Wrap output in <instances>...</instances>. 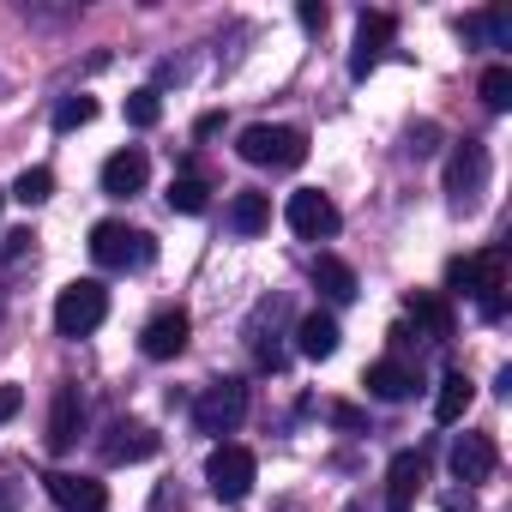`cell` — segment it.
Here are the masks:
<instances>
[{"mask_svg":"<svg viewBox=\"0 0 512 512\" xmlns=\"http://www.w3.org/2000/svg\"><path fill=\"white\" fill-rule=\"evenodd\" d=\"M0 205H7V187H0Z\"/></svg>","mask_w":512,"mask_h":512,"instance_id":"obj_35","label":"cell"},{"mask_svg":"<svg viewBox=\"0 0 512 512\" xmlns=\"http://www.w3.org/2000/svg\"><path fill=\"white\" fill-rule=\"evenodd\" d=\"M235 151H241L247 163H260V169H302V163H308V133H302V127H272V121H260V127L241 133Z\"/></svg>","mask_w":512,"mask_h":512,"instance_id":"obj_3","label":"cell"},{"mask_svg":"<svg viewBox=\"0 0 512 512\" xmlns=\"http://www.w3.org/2000/svg\"><path fill=\"white\" fill-rule=\"evenodd\" d=\"M19 410H25V392H19V386H0V428H7Z\"/></svg>","mask_w":512,"mask_h":512,"instance_id":"obj_31","label":"cell"},{"mask_svg":"<svg viewBox=\"0 0 512 512\" xmlns=\"http://www.w3.org/2000/svg\"><path fill=\"white\" fill-rule=\"evenodd\" d=\"M422 494V452H398L386 464V512H416Z\"/></svg>","mask_w":512,"mask_h":512,"instance_id":"obj_14","label":"cell"},{"mask_svg":"<svg viewBox=\"0 0 512 512\" xmlns=\"http://www.w3.org/2000/svg\"><path fill=\"white\" fill-rule=\"evenodd\" d=\"M458 31H464V37H476L482 49H506V43H512V13L488 7V13H470V19H464Z\"/></svg>","mask_w":512,"mask_h":512,"instance_id":"obj_23","label":"cell"},{"mask_svg":"<svg viewBox=\"0 0 512 512\" xmlns=\"http://www.w3.org/2000/svg\"><path fill=\"white\" fill-rule=\"evenodd\" d=\"M284 217H290V229L302 235V241H326V235H338V205L320 193V187H302V193H290V205H284Z\"/></svg>","mask_w":512,"mask_h":512,"instance_id":"obj_8","label":"cell"},{"mask_svg":"<svg viewBox=\"0 0 512 512\" xmlns=\"http://www.w3.org/2000/svg\"><path fill=\"white\" fill-rule=\"evenodd\" d=\"M452 476L458 482H488L494 476V440L488 434H458L452 440Z\"/></svg>","mask_w":512,"mask_h":512,"instance_id":"obj_15","label":"cell"},{"mask_svg":"<svg viewBox=\"0 0 512 512\" xmlns=\"http://www.w3.org/2000/svg\"><path fill=\"white\" fill-rule=\"evenodd\" d=\"M404 308H410V320H416L434 344H446V338H452V308H446V296H428V290H422V296H410Z\"/></svg>","mask_w":512,"mask_h":512,"instance_id":"obj_21","label":"cell"},{"mask_svg":"<svg viewBox=\"0 0 512 512\" xmlns=\"http://www.w3.org/2000/svg\"><path fill=\"white\" fill-rule=\"evenodd\" d=\"M211 205V187L199 181V175H175L169 181V211H181V217H199Z\"/></svg>","mask_w":512,"mask_h":512,"instance_id":"obj_24","label":"cell"},{"mask_svg":"<svg viewBox=\"0 0 512 512\" xmlns=\"http://www.w3.org/2000/svg\"><path fill=\"white\" fill-rule=\"evenodd\" d=\"M266 223H272V199L266 193H235L229 199V229L235 235H260Z\"/></svg>","mask_w":512,"mask_h":512,"instance_id":"obj_22","label":"cell"},{"mask_svg":"<svg viewBox=\"0 0 512 512\" xmlns=\"http://www.w3.org/2000/svg\"><path fill=\"white\" fill-rule=\"evenodd\" d=\"M368 392H374L380 404H404V398L416 392V368H404V362H392V356H386V362H374V368H368Z\"/></svg>","mask_w":512,"mask_h":512,"instance_id":"obj_17","label":"cell"},{"mask_svg":"<svg viewBox=\"0 0 512 512\" xmlns=\"http://www.w3.org/2000/svg\"><path fill=\"white\" fill-rule=\"evenodd\" d=\"M151 452H157V434H151L145 422H115L109 440H103V458H109V464H139V458H151Z\"/></svg>","mask_w":512,"mask_h":512,"instance_id":"obj_16","label":"cell"},{"mask_svg":"<svg viewBox=\"0 0 512 512\" xmlns=\"http://www.w3.org/2000/svg\"><path fill=\"white\" fill-rule=\"evenodd\" d=\"M488 193V145L482 139H458L452 163H446V199L452 211H476Z\"/></svg>","mask_w":512,"mask_h":512,"instance_id":"obj_5","label":"cell"},{"mask_svg":"<svg viewBox=\"0 0 512 512\" xmlns=\"http://www.w3.org/2000/svg\"><path fill=\"white\" fill-rule=\"evenodd\" d=\"M79 434H85V392L67 380V386H55V410H49V452H55V458L73 452Z\"/></svg>","mask_w":512,"mask_h":512,"instance_id":"obj_9","label":"cell"},{"mask_svg":"<svg viewBox=\"0 0 512 512\" xmlns=\"http://www.w3.org/2000/svg\"><path fill=\"white\" fill-rule=\"evenodd\" d=\"M470 398H476V386H470V374H446V380H440V392H434V422H440V428H452V422H464V410H470Z\"/></svg>","mask_w":512,"mask_h":512,"instance_id":"obj_20","label":"cell"},{"mask_svg":"<svg viewBox=\"0 0 512 512\" xmlns=\"http://www.w3.org/2000/svg\"><path fill=\"white\" fill-rule=\"evenodd\" d=\"M187 332H193V320H187L181 308H163V314H151V320H145L139 350H145L151 362H169V356H181V350H187Z\"/></svg>","mask_w":512,"mask_h":512,"instance_id":"obj_12","label":"cell"},{"mask_svg":"<svg viewBox=\"0 0 512 512\" xmlns=\"http://www.w3.org/2000/svg\"><path fill=\"white\" fill-rule=\"evenodd\" d=\"M145 181H151V157H145L139 145H127V151H115V157L103 163V193H109V199H133Z\"/></svg>","mask_w":512,"mask_h":512,"instance_id":"obj_13","label":"cell"},{"mask_svg":"<svg viewBox=\"0 0 512 512\" xmlns=\"http://www.w3.org/2000/svg\"><path fill=\"white\" fill-rule=\"evenodd\" d=\"M31 247H37V235H31V229H13L7 241H0V260H7V266H19Z\"/></svg>","mask_w":512,"mask_h":512,"instance_id":"obj_29","label":"cell"},{"mask_svg":"<svg viewBox=\"0 0 512 512\" xmlns=\"http://www.w3.org/2000/svg\"><path fill=\"white\" fill-rule=\"evenodd\" d=\"M296 350H302L308 362L338 356V320H332V314H308V320L296 326Z\"/></svg>","mask_w":512,"mask_h":512,"instance_id":"obj_19","label":"cell"},{"mask_svg":"<svg viewBox=\"0 0 512 512\" xmlns=\"http://www.w3.org/2000/svg\"><path fill=\"white\" fill-rule=\"evenodd\" d=\"M482 103H488L494 115L512 109V67H488V73H482Z\"/></svg>","mask_w":512,"mask_h":512,"instance_id":"obj_26","label":"cell"},{"mask_svg":"<svg viewBox=\"0 0 512 512\" xmlns=\"http://www.w3.org/2000/svg\"><path fill=\"white\" fill-rule=\"evenodd\" d=\"M392 31H398V19H392V13H362V25H356V55H350V73H356V79H368V73L386 61Z\"/></svg>","mask_w":512,"mask_h":512,"instance_id":"obj_11","label":"cell"},{"mask_svg":"<svg viewBox=\"0 0 512 512\" xmlns=\"http://www.w3.org/2000/svg\"><path fill=\"white\" fill-rule=\"evenodd\" d=\"M314 290L344 308V302H356V272L338 260V253H320V260H314Z\"/></svg>","mask_w":512,"mask_h":512,"instance_id":"obj_18","label":"cell"},{"mask_svg":"<svg viewBox=\"0 0 512 512\" xmlns=\"http://www.w3.org/2000/svg\"><path fill=\"white\" fill-rule=\"evenodd\" d=\"M296 19H302V31H326V7H320V0H302Z\"/></svg>","mask_w":512,"mask_h":512,"instance_id":"obj_32","label":"cell"},{"mask_svg":"<svg viewBox=\"0 0 512 512\" xmlns=\"http://www.w3.org/2000/svg\"><path fill=\"white\" fill-rule=\"evenodd\" d=\"M332 422H338V428H362V410H350V404H332Z\"/></svg>","mask_w":512,"mask_h":512,"instance_id":"obj_33","label":"cell"},{"mask_svg":"<svg viewBox=\"0 0 512 512\" xmlns=\"http://www.w3.org/2000/svg\"><path fill=\"white\" fill-rule=\"evenodd\" d=\"M49 193H55V175L37 163V169H25V175L13 181V193H7V199H19V205H43Z\"/></svg>","mask_w":512,"mask_h":512,"instance_id":"obj_25","label":"cell"},{"mask_svg":"<svg viewBox=\"0 0 512 512\" xmlns=\"http://www.w3.org/2000/svg\"><path fill=\"white\" fill-rule=\"evenodd\" d=\"M13 506H19V488H13V482H0V512H13Z\"/></svg>","mask_w":512,"mask_h":512,"instance_id":"obj_34","label":"cell"},{"mask_svg":"<svg viewBox=\"0 0 512 512\" xmlns=\"http://www.w3.org/2000/svg\"><path fill=\"white\" fill-rule=\"evenodd\" d=\"M241 416H247V386H241V380H211V386L193 398L199 434H235Z\"/></svg>","mask_w":512,"mask_h":512,"instance_id":"obj_7","label":"cell"},{"mask_svg":"<svg viewBox=\"0 0 512 512\" xmlns=\"http://www.w3.org/2000/svg\"><path fill=\"white\" fill-rule=\"evenodd\" d=\"M434 139H440V127H434V121H416V127H410V157H434V151H440Z\"/></svg>","mask_w":512,"mask_h":512,"instance_id":"obj_30","label":"cell"},{"mask_svg":"<svg viewBox=\"0 0 512 512\" xmlns=\"http://www.w3.org/2000/svg\"><path fill=\"white\" fill-rule=\"evenodd\" d=\"M446 284L458 296H476V308L488 320L506 314V253H476V260H452L446 266Z\"/></svg>","mask_w":512,"mask_h":512,"instance_id":"obj_2","label":"cell"},{"mask_svg":"<svg viewBox=\"0 0 512 512\" xmlns=\"http://www.w3.org/2000/svg\"><path fill=\"white\" fill-rule=\"evenodd\" d=\"M127 121H133V127H157V121H163V97H157V91H133V97H127Z\"/></svg>","mask_w":512,"mask_h":512,"instance_id":"obj_28","label":"cell"},{"mask_svg":"<svg viewBox=\"0 0 512 512\" xmlns=\"http://www.w3.org/2000/svg\"><path fill=\"white\" fill-rule=\"evenodd\" d=\"M91 260H97L103 272H145V266L157 260V241H151L145 229H127L121 217H103V223L91 229Z\"/></svg>","mask_w":512,"mask_h":512,"instance_id":"obj_1","label":"cell"},{"mask_svg":"<svg viewBox=\"0 0 512 512\" xmlns=\"http://www.w3.org/2000/svg\"><path fill=\"white\" fill-rule=\"evenodd\" d=\"M97 121V103L91 97H67L61 109H55V133H73V127H91Z\"/></svg>","mask_w":512,"mask_h":512,"instance_id":"obj_27","label":"cell"},{"mask_svg":"<svg viewBox=\"0 0 512 512\" xmlns=\"http://www.w3.org/2000/svg\"><path fill=\"white\" fill-rule=\"evenodd\" d=\"M253 476H260V464H253L247 446H235V440L211 446V458H205V482H211L217 500H247V494H253Z\"/></svg>","mask_w":512,"mask_h":512,"instance_id":"obj_6","label":"cell"},{"mask_svg":"<svg viewBox=\"0 0 512 512\" xmlns=\"http://www.w3.org/2000/svg\"><path fill=\"white\" fill-rule=\"evenodd\" d=\"M43 488H49V500H55L61 512H103V506H109V488H103L97 476L49 470V476H43Z\"/></svg>","mask_w":512,"mask_h":512,"instance_id":"obj_10","label":"cell"},{"mask_svg":"<svg viewBox=\"0 0 512 512\" xmlns=\"http://www.w3.org/2000/svg\"><path fill=\"white\" fill-rule=\"evenodd\" d=\"M103 320H109V290L97 278H79L55 296V332L61 338H91Z\"/></svg>","mask_w":512,"mask_h":512,"instance_id":"obj_4","label":"cell"}]
</instances>
